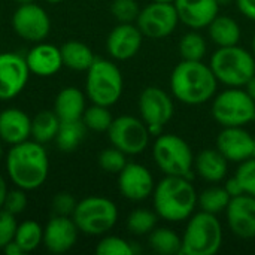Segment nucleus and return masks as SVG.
<instances>
[{
    "instance_id": "1",
    "label": "nucleus",
    "mask_w": 255,
    "mask_h": 255,
    "mask_svg": "<svg viewBox=\"0 0 255 255\" xmlns=\"http://www.w3.org/2000/svg\"><path fill=\"white\" fill-rule=\"evenodd\" d=\"M6 170L18 188L24 191L39 188L46 181L49 170L45 148L36 140L12 145L6 157Z\"/></svg>"
},
{
    "instance_id": "2",
    "label": "nucleus",
    "mask_w": 255,
    "mask_h": 255,
    "mask_svg": "<svg viewBox=\"0 0 255 255\" xmlns=\"http://www.w3.org/2000/svg\"><path fill=\"white\" fill-rule=\"evenodd\" d=\"M218 79L211 66L202 61L182 60L172 72L170 88L173 96L185 105H203L217 91Z\"/></svg>"
},
{
    "instance_id": "3",
    "label": "nucleus",
    "mask_w": 255,
    "mask_h": 255,
    "mask_svg": "<svg viewBox=\"0 0 255 255\" xmlns=\"http://www.w3.org/2000/svg\"><path fill=\"white\" fill-rule=\"evenodd\" d=\"M197 197L196 188L188 178L166 175L154 188V209L160 218L179 223L193 215Z\"/></svg>"
},
{
    "instance_id": "4",
    "label": "nucleus",
    "mask_w": 255,
    "mask_h": 255,
    "mask_svg": "<svg viewBox=\"0 0 255 255\" xmlns=\"http://www.w3.org/2000/svg\"><path fill=\"white\" fill-rule=\"evenodd\" d=\"M223 244V227L217 215L200 211L188 220L182 236V253L185 255H214Z\"/></svg>"
},
{
    "instance_id": "5",
    "label": "nucleus",
    "mask_w": 255,
    "mask_h": 255,
    "mask_svg": "<svg viewBox=\"0 0 255 255\" xmlns=\"http://www.w3.org/2000/svg\"><path fill=\"white\" fill-rule=\"evenodd\" d=\"M209 66L218 82L236 88L244 87L255 75L254 54L238 45L218 48Z\"/></svg>"
},
{
    "instance_id": "6",
    "label": "nucleus",
    "mask_w": 255,
    "mask_h": 255,
    "mask_svg": "<svg viewBox=\"0 0 255 255\" xmlns=\"http://www.w3.org/2000/svg\"><path fill=\"white\" fill-rule=\"evenodd\" d=\"M123 75L117 64L105 58H96L87 70V96L102 106L115 105L123 94Z\"/></svg>"
},
{
    "instance_id": "7",
    "label": "nucleus",
    "mask_w": 255,
    "mask_h": 255,
    "mask_svg": "<svg viewBox=\"0 0 255 255\" xmlns=\"http://www.w3.org/2000/svg\"><path fill=\"white\" fill-rule=\"evenodd\" d=\"M152 157L155 164L164 175L170 176H193L194 155L190 145L178 134H160L157 136L152 148Z\"/></svg>"
},
{
    "instance_id": "8",
    "label": "nucleus",
    "mask_w": 255,
    "mask_h": 255,
    "mask_svg": "<svg viewBox=\"0 0 255 255\" xmlns=\"http://www.w3.org/2000/svg\"><path fill=\"white\" fill-rule=\"evenodd\" d=\"M72 217L79 232L90 236H100L117 224L118 208L106 197L91 196L76 203Z\"/></svg>"
},
{
    "instance_id": "9",
    "label": "nucleus",
    "mask_w": 255,
    "mask_h": 255,
    "mask_svg": "<svg viewBox=\"0 0 255 255\" xmlns=\"http://www.w3.org/2000/svg\"><path fill=\"white\" fill-rule=\"evenodd\" d=\"M212 117L223 127H244L255 120V102L245 90L232 87L214 99Z\"/></svg>"
},
{
    "instance_id": "10",
    "label": "nucleus",
    "mask_w": 255,
    "mask_h": 255,
    "mask_svg": "<svg viewBox=\"0 0 255 255\" xmlns=\"http://www.w3.org/2000/svg\"><path fill=\"white\" fill-rule=\"evenodd\" d=\"M112 146L121 149L126 155H137L143 152L149 142V131L145 121L130 115L118 117L108 130Z\"/></svg>"
},
{
    "instance_id": "11",
    "label": "nucleus",
    "mask_w": 255,
    "mask_h": 255,
    "mask_svg": "<svg viewBox=\"0 0 255 255\" xmlns=\"http://www.w3.org/2000/svg\"><path fill=\"white\" fill-rule=\"evenodd\" d=\"M136 22L143 36L149 39H161L173 33L179 18L173 3L151 1L139 12Z\"/></svg>"
},
{
    "instance_id": "12",
    "label": "nucleus",
    "mask_w": 255,
    "mask_h": 255,
    "mask_svg": "<svg viewBox=\"0 0 255 255\" xmlns=\"http://www.w3.org/2000/svg\"><path fill=\"white\" fill-rule=\"evenodd\" d=\"M15 33L30 42L43 40L51 30V21L43 7L31 3L19 4L12 16Z\"/></svg>"
},
{
    "instance_id": "13",
    "label": "nucleus",
    "mask_w": 255,
    "mask_h": 255,
    "mask_svg": "<svg viewBox=\"0 0 255 255\" xmlns=\"http://www.w3.org/2000/svg\"><path fill=\"white\" fill-rule=\"evenodd\" d=\"M30 69L25 57L16 52L0 54V100L16 97L28 81Z\"/></svg>"
},
{
    "instance_id": "14",
    "label": "nucleus",
    "mask_w": 255,
    "mask_h": 255,
    "mask_svg": "<svg viewBox=\"0 0 255 255\" xmlns=\"http://www.w3.org/2000/svg\"><path fill=\"white\" fill-rule=\"evenodd\" d=\"M118 175V188L126 199L142 202L154 193V178L145 166L139 163H127Z\"/></svg>"
},
{
    "instance_id": "15",
    "label": "nucleus",
    "mask_w": 255,
    "mask_h": 255,
    "mask_svg": "<svg viewBox=\"0 0 255 255\" xmlns=\"http://www.w3.org/2000/svg\"><path fill=\"white\" fill-rule=\"evenodd\" d=\"M217 149L233 163L255 157V139L244 127H224L217 137Z\"/></svg>"
},
{
    "instance_id": "16",
    "label": "nucleus",
    "mask_w": 255,
    "mask_h": 255,
    "mask_svg": "<svg viewBox=\"0 0 255 255\" xmlns=\"http://www.w3.org/2000/svg\"><path fill=\"white\" fill-rule=\"evenodd\" d=\"M139 111L146 126H166L173 117L170 96L158 87H148L139 96Z\"/></svg>"
},
{
    "instance_id": "17",
    "label": "nucleus",
    "mask_w": 255,
    "mask_h": 255,
    "mask_svg": "<svg viewBox=\"0 0 255 255\" xmlns=\"http://www.w3.org/2000/svg\"><path fill=\"white\" fill-rule=\"evenodd\" d=\"M227 224L235 236L241 239L255 238V197L241 194L232 197L227 209Z\"/></svg>"
},
{
    "instance_id": "18",
    "label": "nucleus",
    "mask_w": 255,
    "mask_h": 255,
    "mask_svg": "<svg viewBox=\"0 0 255 255\" xmlns=\"http://www.w3.org/2000/svg\"><path fill=\"white\" fill-rule=\"evenodd\" d=\"M143 34L137 25L131 22H120L108 36L106 49L115 60L133 58L142 46Z\"/></svg>"
},
{
    "instance_id": "19",
    "label": "nucleus",
    "mask_w": 255,
    "mask_h": 255,
    "mask_svg": "<svg viewBox=\"0 0 255 255\" xmlns=\"http://www.w3.org/2000/svg\"><path fill=\"white\" fill-rule=\"evenodd\" d=\"M78 239V227L69 217L54 215L43 230V245L54 254L69 251Z\"/></svg>"
},
{
    "instance_id": "20",
    "label": "nucleus",
    "mask_w": 255,
    "mask_h": 255,
    "mask_svg": "<svg viewBox=\"0 0 255 255\" xmlns=\"http://www.w3.org/2000/svg\"><path fill=\"white\" fill-rule=\"evenodd\" d=\"M178 18L190 28H205L218 15L220 4L217 0H175Z\"/></svg>"
},
{
    "instance_id": "21",
    "label": "nucleus",
    "mask_w": 255,
    "mask_h": 255,
    "mask_svg": "<svg viewBox=\"0 0 255 255\" xmlns=\"http://www.w3.org/2000/svg\"><path fill=\"white\" fill-rule=\"evenodd\" d=\"M31 136V120L25 112L9 108L0 112V139L9 145L28 140Z\"/></svg>"
},
{
    "instance_id": "22",
    "label": "nucleus",
    "mask_w": 255,
    "mask_h": 255,
    "mask_svg": "<svg viewBox=\"0 0 255 255\" xmlns=\"http://www.w3.org/2000/svg\"><path fill=\"white\" fill-rule=\"evenodd\" d=\"M30 73L37 76H52L63 67L60 48L49 43L34 45L25 55Z\"/></svg>"
},
{
    "instance_id": "23",
    "label": "nucleus",
    "mask_w": 255,
    "mask_h": 255,
    "mask_svg": "<svg viewBox=\"0 0 255 255\" xmlns=\"http://www.w3.org/2000/svg\"><path fill=\"white\" fill-rule=\"evenodd\" d=\"M54 112L60 121H75L82 120L85 112V96L76 87L63 88L54 102Z\"/></svg>"
},
{
    "instance_id": "24",
    "label": "nucleus",
    "mask_w": 255,
    "mask_h": 255,
    "mask_svg": "<svg viewBox=\"0 0 255 255\" xmlns=\"http://www.w3.org/2000/svg\"><path fill=\"white\" fill-rule=\"evenodd\" d=\"M197 175L206 182H220L226 178L229 160L218 149H203L194 160Z\"/></svg>"
},
{
    "instance_id": "25",
    "label": "nucleus",
    "mask_w": 255,
    "mask_h": 255,
    "mask_svg": "<svg viewBox=\"0 0 255 255\" xmlns=\"http://www.w3.org/2000/svg\"><path fill=\"white\" fill-rule=\"evenodd\" d=\"M211 40L220 48L238 45L241 40V27L239 24L227 15H217L208 25Z\"/></svg>"
},
{
    "instance_id": "26",
    "label": "nucleus",
    "mask_w": 255,
    "mask_h": 255,
    "mask_svg": "<svg viewBox=\"0 0 255 255\" xmlns=\"http://www.w3.org/2000/svg\"><path fill=\"white\" fill-rule=\"evenodd\" d=\"M60 51H61L63 66H66V67H69L72 70H76V72L88 70L90 66L96 60L91 48L87 46L82 42H78V40L66 42L60 48Z\"/></svg>"
},
{
    "instance_id": "27",
    "label": "nucleus",
    "mask_w": 255,
    "mask_h": 255,
    "mask_svg": "<svg viewBox=\"0 0 255 255\" xmlns=\"http://www.w3.org/2000/svg\"><path fill=\"white\" fill-rule=\"evenodd\" d=\"M87 127L82 120H75V121H61L58 127V133L55 136V142L60 151L63 152H72L75 151L81 142L85 137Z\"/></svg>"
},
{
    "instance_id": "28",
    "label": "nucleus",
    "mask_w": 255,
    "mask_h": 255,
    "mask_svg": "<svg viewBox=\"0 0 255 255\" xmlns=\"http://www.w3.org/2000/svg\"><path fill=\"white\" fill-rule=\"evenodd\" d=\"M60 118L54 111H40L31 120V136L39 143H46L55 139L60 127Z\"/></svg>"
},
{
    "instance_id": "29",
    "label": "nucleus",
    "mask_w": 255,
    "mask_h": 255,
    "mask_svg": "<svg viewBox=\"0 0 255 255\" xmlns=\"http://www.w3.org/2000/svg\"><path fill=\"white\" fill-rule=\"evenodd\" d=\"M148 244L151 250L157 254L176 255L182 253V238L166 227L154 229L149 233Z\"/></svg>"
},
{
    "instance_id": "30",
    "label": "nucleus",
    "mask_w": 255,
    "mask_h": 255,
    "mask_svg": "<svg viewBox=\"0 0 255 255\" xmlns=\"http://www.w3.org/2000/svg\"><path fill=\"white\" fill-rule=\"evenodd\" d=\"M230 200H232V196L227 193V190L224 187L206 188L197 197V203H199L200 209L205 212L214 214V215H217L220 212H226Z\"/></svg>"
},
{
    "instance_id": "31",
    "label": "nucleus",
    "mask_w": 255,
    "mask_h": 255,
    "mask_svg": "<svg viewBox=\"0 0 255 255\" xmlns=\"http://www.w3.org/2000/svg\"><path fill=\"white\" fill-rule=\"evenodd\" d=\"M13 241L21 247L24 253H31L43 242V230L34 221H24L16 226Z\"/></svg>"
},
{
    "instance_id": "32",
    "label": "nucleus",
    "mask_w": 255,
    "mask_h": 255,
    "mask_svg": "<svg viewBox=\"0 0 255 255\" xmlns=\"http://www.w3.org/2000/svg\"><path fill=\"white\" fill-rule=\"evenodd\" d=\"M206 40L197 31L184 34L179 40V54L187 61H202L206 55Z\"/></svg>"
},
{
    "instance_id": "33",
    "label": "nucleus",
    "mask_w": 255,
    "mask_h": 255,
    "mask_svg": "<svg viewBox=\"0 0 255 255\" xmlns=\"http://www.w3.org/2000/svg\"><path fill=\"white\" fill-rule=\"evenodd\" d=\"M157 212L148 209H136L127 218V229L136 236L149 235L157 226Z\"/></svg>"
},
{
    "instance_id": "34",
    "label": "nucleus",
    "mask_w": 255,
    "mask_h": 255,
    "mask_svg": "<svg viewBox=\"0 0 255 255\" xmlns=\"http://www.w3.org/2000/svg\"><path fill=\"white\" fill-rule=\"evenodd\" d=\"M82 121L85 124V127L88 130L102 133V131H108L114 118L108 109V106H102V105H93L91 108L85 109L84 115H82Z\"/></svg>"
},
{
    "instance_id": "35",
    "label": "nucleus",
    "mask_w": 255,
    "mask_h": 255,
    "mask_svg": "<svg viewBox=\"0 0 255 255\" xmlns=\"http://www.w3.org/2000/svg\"><path fill=\"white\" fill-rule=\"evenodd\" d=\"M97 255H133L134 250L130 242L118 236H108L96 247Z\"/></svg>"
},
{
    "instance_id": "36",
    "label": "nucleus",
    "mask_w": 255,
    "mask_h": 255,
    "mask_svg": "<svg viewBox=\"0 0 255 255\" xmlns=\"http://www.w3.org/2000/svg\"><path fill=\"white\" fill-rule=\"evenodd\" d=\"M99 164L105 172L109 173H120L124 166L127 164L126 154L118 148H106L99 155Z\"/></svg>"
},
{
    "instance_id": "37",
    "label": "nucleus",
    "mask_w": 255,
    "mask_h": 255,
    "mask_svg": "<svg viewBox=\"0 0 255 255\" xmlns=\"http://www.w3.org/2000/svg\"><path fill=\"white\" fill-rule=\"evenodd\" d=\"M235 178L239 181L244 194L255 197V157H251L241 163Z\"/></svg>"
},
{
    "instance_id": "38",
    "label": "nucleus",
    "mask_w": 255,
    "mask_h": 255,
    "mask_svg": "<svg viewBox=\"0 0 255 255\" xmlns=\"http://www.w3.org/2000/svg\"><path fill=\"white\" fill-rule=\"evenodd\" d=\"M112 15L120 22H133L139 16V4L136 0H114L111 4Z\"/></svg>"
},
{
    "instance_id": "39",
    "label": "nucleus",
    "mask_w": 255,
    "mask_h": 255,
    "mask_svg": "<svg viewBox=\"0 0 255 255\" xmlns=\"http://www.w3.org/2000/svg\"><path fill=\"white\" fill-rule=\"evenodd\" d=\"M16 232L15 215L0 209V250H3L10 241H13Z\"/></svg>"
},
{
    "instance_id": "40",
    "label": "nucleus",
    "mask_w": 255,
    "mask_h": 255,
    "mask_svg": "<svg viewBox=\"0 0 255 255\" xmlns=\"http://www.w3.org/2000/svg\"><path fill=\"white\" fill-rule=\"evenodd\" d=\"M25 208H27V197H25V194H24V190L19 188V190L7 191L1 209L10 212L12 215H18V214H21Z\"/></svg>"
},
{
    "instance_id": "41",
    "label": "nucleus",
    "mask_w": 255,
    "mask_h": 255,
    "mask_svg": "<svg viewBox=\"0 0 255 255\" xmlns=\"http://www.w3.org/2000/svg\"><path fill=\"white\" fill-rule=\"evenodd\" d=\"M76 208V202L72 194L69 193H58L52 199V212L58 217H69L73 215Z\"/></svg>"
},
{
    "instance_id": "42",
    "label": "nucleus",
    "mask_w": 255,
    "mask_h": 255,
    "mask_svg": "<svg viewBox=\"0 0 255 255\" xmlns=\"http://www.w3.org/2000/svg\"><path fill=\"white\" fill-rule=\"evenodd\" d=\"M236 4L244 16L255 21V0H236Z\"/></svg>"
},
{
    "instance_id": "43",
    "label": "nucleus",
    "mask_w": 255,
    "mask_h": 255,
    "mask_svg": "<svg viewBox=\"0 0 255 255\" xmlns=\"http://www.w3.org/2000/svg\"><path fill=\"white\" fill-rule=\"evenodd\" d=\"M224 188L227 190V193H229L232 197H236V196H241V194H244V190H242V187H241V184H239V181H238L236 178H232V179H229Z\"/></svg>"
},
{
    "instance_id": "44",
    "label": "nucleus",
    "mask_w": 255,
    "mask_h": 255,
    "mask_svg": "<svg viewBox=\"0 0 255 255\" xmlns=\"http://www.w3.org/2000/svg\"><path fill=\"white\" fill-rule=\"evenodd\" d=\"M3 253L6 255H19L24 254V251L21 250V247L15 242V241H10L4 248H3Z\"/></svg>"
},
{
    "instance_id": "45",
    "label": "nucleus",
    "mask_w": 255,
    "mask_h": 255,
    "mask_svg": "<svg viewBox=\"0 0 255 255\" xmlns=\"http://www.w3.org/2000/svg\"><path fill=\"white\" fill-rule=\"evenodd\" d=\"M245 87H247V90H245V91L250 94V97H251V99L255 102V75L251 78V79H250V81H248V82H247V84H245Z\"/></svg>"
},
{
    "instance_id": "46",
    "label": "nucleus",
    "mask_w": 255,
    "mask_h": 255,
    "mask_svg": "<svg viewBox=\"0 0 255 255\" xmlns=\"http://www.w3.org/2000/svg\"><path fill=\"white\" fill-rule=\"evenodd\" d=\"M6 194H7V188H6V184H4L3 178L0 176V209L3 208V202H4Z\"/></svg>"
},
{
    "instance_id": "47",
    "label": "nucleus",
    "mask_w": 255,
    "mask_h": 255,
    "mask_svg": "<svg viewBox=\"0 0 255 255\" xmlns=\"http://www.w3.org/2000/svg\"><path fill=\"white\" fill-rule=\"evenodd\" d=\"M217 1H218V4H220V6H223V4H229L232 0H217Z\"/></svg>"
},
{
    "instance_id": "48",
    "label": "nucleus",
    "mask_w": 255,
    "mask_h": 255,
    "mask_svg": "<svg viewBox=\"0 0 255 255\" xmlns=\"http://www.w3.org/2000/svg\"><path fill=\"white\" fill-rule=\"evenodd\" d=\"M16 3H19V4H25V3H31L33 0H15Z\"/></svg>"
},
{
    "instance_id": "49",
    "label": "nucleus",
    "mask_w": 255,
    "mask_h": 255,
    "mask_svg": "<svg viewBox=\"0 0 255 255\" xmlns=\"http://www.w3.org/2000/svg\"><path fill=\"white\" fill-rule=\"evenodd\" d=\"M253 54H254V57H255V34H254V39H253Z\"/></svg>"
},
{
    "instance_id": "50",
    "label": "nucleus",
    "mask_w": 255,
    "mask_h": 255,
    "mask_svg": "<svg viewBox=\"0 0 255 255\" xmlns=\"http://www.w3.org/2000/svg\"><path fill=\"white\" fill-rule=\"evenodd\" d=\"M152 1H167V3H173L175 0H152Z\"/></svg>"
},
{
    "instance_id": "51",
    "label": "nucleus",
    "mask_w": 255,
    "mask_h": 255,
    "mask_svg": "<svg viewBox=\"0 0 255 255\" xmlns=\"http://www.w3.org/2000/svg\"><path fill=\"white\" fill-rule=\"evenodd\" d=\"M46 1H49V3H60V1H63V0H46Z\"/></svg>"
},
{
    "instance_id": "52",
    "label": "nucleus",
    "mask_w": 255,
    "mask_h": 255,
    "mask_svg": "<svg viewBox=\"0 0 255 255\" xmlns=\"http://www.w3.org/2000/svg\"><path fill=\"white\" fill-rule=\"evenodd\" d=\"M0 158H1V145H0Z\"/></svg>"
}]
</instances>
